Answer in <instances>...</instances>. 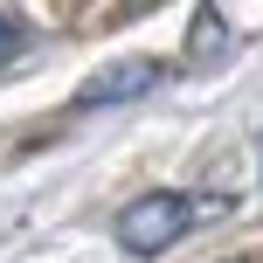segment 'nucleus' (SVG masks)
<instances>
[{"label": "nucleus", "mask_w": 263, "mask_h": 263, "mask_svg": "<svg viewBox=\"0 0 263 263\" xmlns=\"http://www.w3.org/2000/svg\"><path fill=\"white\" fill-rule=\"evenodd\" d=\"M153 83H159V63L132 55V63H111V69H97L83 83V104H125V97H145Z\"/></svg>", "instance_id": "2"}, {"label": "nucleus", "mask_w": 263, "mask_h": 263, "mask_svg": "<svg viewBox=\"0 0 263 263\" xmlns=\"http://www.w3.org/2000/svg\"><path fill=\"white\" fill-rule=\"evenodd\" d=\"M187 229H194V201L187 194H145V201H132V208H118V242L132 256H159L166 242H180Z\"/></svg>", "instance_id": "1"}, {"label": "nucleus", "mask_w": 263, "mask_h": 263, "mask_svg": "<svg viewBox=\"0 0 263 263\" xmlns=\"http://www.w3.org/2000/svg\"><path fill=\"white\" fill-rule=\"evenodd\" d=\"M14 49H21V28H14V21H7V14H0V63H7V55H14Z\"/></svg>", "instance_id": "3"}]
</instances>
